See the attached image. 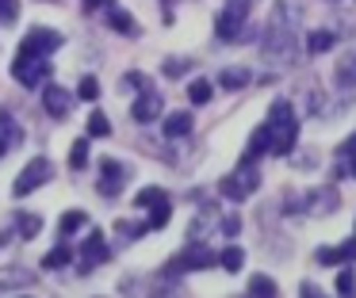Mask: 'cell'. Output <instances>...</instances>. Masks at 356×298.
<instances>
[{"instance_id":"4fadbf2b","label":"cell","mask_w":356,"mask_h":298,"mask_svg":"<svg viewBox=\"0 0 356 298\" xmlns=\"http://www.w3.org/2000/svg\"><path fill=\"white\" fill-rule=\"evenodd\" d=\"M27 287H35L31 267H4V272H0V295H4V290H27Z\"/></svg>"},{"instance_id":"ac0fdd59","label":"cell","mask_w":356,"mask_h":298,"mask_svg":"<svg viewBox=\"0 0 356 298\" xmlns=\"http://www.w3.org/2000/svg\"><path fill=\"white\" fill-rule=\"evenodd\" d=\"M337 84L341 88H356V50H345L341 53V61H337Z\"/></svg>"},{"instance_id":"f546056e","label":"cell","mask_w":356,"mask_h":298,"mask_svg":"<svg viewBox=\"0 0 356 298\" xmlns=\"http://www.w3.org/2000/svg\"><path fill=\"white\" fill-rule=\"evenodd\" d=\"M307 50H310V53L333 50V35H330V31H314V35H307Z\"/></svg>"},{"instance_id":"cb8c5ba5","label":"cell","mask_w":356,"mask_h":298,"mask_svg":"<svg viewBox=\"0 0 356 298\" xmlns=\"http://www.w3.org/2000/svg\"><path fill=\"white\" fill-rule=\"evenodd\" d=\"M85 222H88V214H85V210H65V214H62V222H58V229H62V233L70 237V233H77V229H85Z\"/></svg>"},{"instance_id":"60d3db41","label":"cell","mask_w":356,"mask_h":298,"mask_svg":"<svg viewBox=\"0 0 356 298\" xmlns=\"http://www.w3.org/2000/svg\"><path fill=\"white\" fill-rule=\"evenodd\" d=\"M238 4H249V8H253V4H257V0H238Z\"/></svg>"},{"instance_id":"ba28073f","label":"cell","mask_w":356,"mask_h":298,"mask_svg":"<svg viewBox=\"0 0 356 298\" xmlns=\"http://www.w3.org/2000/svg\"><path fill=\"white\" fill-rule=\"evenodd\" d=\"M62 46V35L54 27H31L27 38L19 42V53H35V58H50V53Z\"/></svg>"},{"instance_id":"3957f363","label":"cell","mask_w":356,"mask_h":298,"mask_svg":"<svg viewBox=\"0 0 356 298\" xmlns=\"http://www.w3.org/2000/svg\"><path fill=\"white\" fill-rule=\"evenodd\" d=\"M249 23V4H238V0H226V8L215 15V35L222 42H241V31Z\"/></svg>"},{"instance_id":"74e56055","label":"cell","mask_w":356,"mask_h":298,"mask_svg":"<svg viewBox=\"0 0 356 298\" xmlns=\"http://www.w3.org/2000/svg\"><path fill=\"white\" fill-rule=\"evenodd\" d=\"M222 233H226V237H238V233H241V218H238V214L222 218Z\"/></svg>"},{"instance_id":"4dcf8cb0","label":"cell","mask_w":356,"mask_h":298,"mask_svg":"<svg viewBox=\"0 0 356 298\" xmlns=\"http://www.w3.org/2000/svg\"><path fill=\"white\" fill-rule=\"evenodd\" d=\"M70 165L73 168H85L88 165V142H85V138H77V142L70 145Z\"/></svg>"},{"instance_id":"7c38bea8","label":"cell","mask_w":356,"mask_h":298,"mask_svg":"<svg viewBox=\"0 0 356 298\" xmlns=\"http://www.w3.org/2000/svg\"><path fill=\"white\" fill-rule=\"evenodd\" d=\"M337 203H341V195L333 188H310L307 199H302V210H310L318 218V214H333V210H337Z\"/></svg>"},{"instance_id":"8d00e7d4","label":"cell","mask_w":356,"mask_h":298,"mask_svg":"<svg viewBox=\"0 0 356 298\" xmlns=\"http://www.w3.org/2000/svg\"><path fill=\"white\" fill-rule=\"evenodd\" d=\"M184 69H188L184 58H169V61H165V76H184Z\"/></svg>"},{"instance_id":"d4e9b609","label":"cell","mask_w":356,"mask_h":298,"mask_svg":"<svg viewBox=\"0 0 356 298\" xmlns=\"http://www.w3.org/2000/svg\"><path fill=\"white\" fill-rule=\"evenodd\" d=\"M211 81H203V76H195L192 84H188V99H192V104H211Z\"/></svg>"},{"instance_id":"7a4b0ae2","label":"cell","mask_w":356,"mask_h":298,"mask_svg":"<svg viewBox=\"0 0 356 298\" xmlns=\"http://www.w3.org/2000/svg\"><path fill=\"white\" fill-rule=\"evenodd\" d=\"M295 35H299V27L295 23H284V19H272L268 23V38L261 42L264 58L276 61V65H284V61H295Z\"/></svg>"},{"instance_id":"ab89813d","label":"cell","mask_w":356,"mask_h":298,"mask_svg":"<svg viewBox=\"0 0 356 298\" xmlns=\"http://www.w3.org/2000/svg\"><path fill=\"white\" fill-rule=\"evenodd\" d=\"M111 0H85V8H108Z\"/></svg>"},{"instance_id":"d6986e66","label":"cell","mask_w":356,"mask_h":298,"mask_svg":"<svg viewBox=\"0 0 356 298\" xmlns=\"http://www.w3.org/2000/svg\"><path fill=\"white\" fill-rule=\"evenodd\" d=\"M108 23L119 31V35H127V38L138 35V19H134V15H127V12H119V8H111V4H108Z\"/></svg>"},{"instance_id":"e575fe53","label":"cell","mask_w":356,"mask_h":298,"mask_svg":"<svg viewBox=\"0 0 356 298\" xmlns=\"http://www.w3.org/2000/svg\"><path fill=\"white\" fill-rule=\"evenodd\" d=\"M337 295H356V275L348 272V267L337 275Z\"/></svg>"},{"instance_id":"1f68e13d","label":"cell","mask_w":356,"mask_h":298,"mask_svg":"<svg viewBox=\"0 0 356 298\" xmlns=\"http://www.w3.org/2000/svg\"><path fill=\"white\" fill-rule=\"evenodd\" d=\"M337 153H341V160H348V172H353V176H356V134H353V138H348V142H345V145H341V149H337Z\"/></svg>"},{"instance_id":"5bb4252c","label":"cell","mask_w":356,"mask_h":298,"mask_svg":"<svg viewBox=\"0 0 356 298\" xmlns=\"http://www.w3.org/2000/svg\"><path fill=\"white\" fill-rule=\"evenodd\" d=\"M19 145V126L16 119H12L8 111H0V160L8 157V149H16Z\"/></svg>"},{"instance_id":"9a60e30c","label":"cell","mask_w":356,"mask_h":298,"mask_svg":"<svg viewBox=\"0 0 356 298\" xmlns=\"http://www.w3.org/2000/svg\"><path fill=\"white\" fill-rule=\"evenodd\" d=\"M131 115H134V119H138V122H154L157 115H161V99H157L154 92H142V96L134 99Z\"/></svg>"},{"instance_id":"277c9868","label":"cell","mask_w":356,"mask_h":298,"mask_svg":"<svg viewBox=\"0 0 356 298\" xmlns=\"http://www.w3.org/2000/svg\"><path fill=\"white\" fill-rule=\"evenodd\" d=\"M257 183H261V172H257L253 165H241V168H234L230 176H222L218 191H222L226 199H234V203H241V199H249L257 191Z\"/></svg>"},{"instance_id":"7402d4cb","label":"cell","mask_w":356,"mask_h":298,"mask_svg":"<svg viewBox=\"0 0 356 298\" xmlns=\"http://www.w3.org/2000/svg\"><path fill=\"white\" fill-rule=\"evenodd\" d=\"M16 233L24 237V241H31V237H39L42 233V218L39 214H16Z\"/></svg>"},{"instance_id":"44dd1931","label":"cell","mask_w":356,"mask_h":298,"mask_svg":"<svg viewBox=\"0 0 356 298\" xmlns=\"http://www.w3.org/2000/svg\"><path fill=\"white\" fill-rule=\"evenodd\" d=\"M249 81H253V73H249V69H241V65H230V69H222V73H218V84H222V88H245Z\"/></svg>"},{"instance_id":"d590c367","label":"cell","mask_w":356,"mask_h":298,"mask_svg":"<svg viewBox=\"0 0 356 298\" xmlns=\"http://www.w3.org/2000/svg\"><path fill=\"white\" fill-rule=\"evenodd\" d=\"M19 19V4L16 0H0V23H16Z\"/></svg>"},{"instance_id":"484cf974","label":"cell","mask_w":356,"mask_h":298,"mask_svg":"<svg viewBox=\"0 0 356 298\" xmlns=\"http://www.w3.org/2000/svg\"><path fill=\"white\" fill-rule=\"evenodd\" d=\"M249 295H257V298H276V283H272L268 275H253V279H249Z\"/></svg>"},{"instance_id":"8992f818","label":"cell","mask_w":356,"mask_h":298,"mask_svg":"<svg viewBox=\"0 0 356 298\" xmlns=\"http://www.w3.org/2000/svg\"><path fill=\"white\" fill-rule=\"evenodd\" d=\"M12 76H16L24 88H39V81L50 76V61L35 58V53H16V61H12Z\"/></svg>"},{"instance_id":"30bf717a","label":"cell","mask_w":356,"mask_h":298,"mask_svg":"<svg viewBox=\"0 0 356 298\" xmlns=\"http://www.w3.org/2000/svg\"><path fill=\"white\" fill-rule=\"evenodd\" d=\"M42 107H47L50 119H70L73 96L62 88V84H47V88H42Z\"/></svg>"},{"instance_id":"2e32d148","label":"cell","mask_w":356,"mask_h":298,"mask_svg":"<svg viewBox=\"0 0 356 298\" xmlns=\"http://www.w3.org/2000/svg\"><path fill=\"white\" fill-rule=\"evenodd\" d=\"M165 134L169 138H188L195 130V122H192V111H172V115H165Z\"/></svg>"},{"instance_id":"83f0119b","label":"cell","mask_w":356,"mask_h":298,"mask_svg":"<svg viewBox=\"0 0 356 298\" xmlns=\"http://www.w3.org/2000/svg\"><path fill=\"white\" fill-rule=\"evenodd\" d=\"M111 134V122L104 111H92L88 115V138H108Z\"/></svg>"},{"instance_id":"836d02e7","label":"cell","mask_w":356,"mask_h":298,"mask_svg":"<svg viewBox=\"0 0 356 298\" xmlns=\"http://www.w3.org/2000/svg\"><path fill=\"white\" fill-rule=\"evenodd\" d=\"M161 195H165L161 188H142L138 195H134V206H149V203H157Z\"/></svg>"},{"instance_id":"4316f807","label":"cell","mask_w":356,"mask_h":298,"mask_svg":"<svg viewBox=\"0 0 356 298\" xmlns=\"http://www.w3.org/2000/svg\"><path fill=\"white\" fill-rule=\"evenodd\" d=\"M218 260H222V267H226V272H241V264H245V252H241L238 245H230V249H222V252H218Z\"/></svg>"},{"instance_id":"5b68a950","label":"cell","mask_w":356,"mask_h":298,"mask_svg":"<svg viewBox=\"0 0 356 298\" xmlns=\"http://www.w3.org/2000/svg\"><path fill=\"white\" fill-rule=\"evenodd\" d=\"M50 176H54V165H50L47 157H35L27 160V168L16 176V183H12V195H31V191H39L42 183H50Z\"/></svg>"},{"instance_id":"8fae6325","label":"cell","mask_w":356,"mask_h":298,"mask_svg":"<svg viewBox=\"0 0 356 298\" xmlns=\"http://www.w3.org/2000/svg\"><path fill=\"white\" fill-rule=\"evenodd\" d=\"M77 252H81V267H85V272H88V267H96V264H104V260L111 256V252H108V241H104L100 229H88L85 245H81Z\"/></svg>"},{"instance_id":"d6a6232c","label":"cell","mask_w":356,"mask_h":298,"mask_svg":"<svg viewBox=\"0 0 356 298\" xmlns=\"http://www.w3.org/2000/svg\"><path fill=\"white\" fill-rule=\"evenodd\" d=\"M77 96H81V99H96V96H100V84H96V76H85V81L77 84Z\"/></svg>"},{"instance_id":"603a6c76","label":"cell","mask_w":356,"mask_h":298,"mask_svg":"<svg viewBox=\"0 0 356 298\" xmlns=\"http://www.w3.org/2000/svg\"><path fill=\"white\" fill-rule=\"evenodd\" d=\"M272 19H284V23H295V27H299V19H302V0H280Z\"/></svg>"},{"instance_id":"9c48e42d","label":"cell","mask_w":356,"mask_h":298,"mask_svg":"<svg viewBox=\"0 0 356 298\" xmlns=\"http://www.w3.org/2000/svg\"><path fill=\"white\" fill-rule=\"evenodd\" d=\"M127 176H131V168H123L115 157H104V160H100V191H104L108 199L119 195V188H123Z\"/></svg>"},{"instance_id":"f1b7e54d","label":"cell","mask_w":356,"mask_h":298,"mask_svg":"<svg viewBox=\"0 0 356 298\" xmlns=\"http://www.w3.org/2000/svg\"><path fill=\"white\" fill-rule=\"evenodd\" d=\"M73 256H77L73 249L58 245V249H50V252H47V260H42V264H47V267H65V264H73Z\"/></svg>"},{"instance_id":"f35d334b","label":"cell","mask_w":356,"mask_h":298,"mask_svg":"<svg viewBox=\"0 0 356 298\" xmlns=\"http://www.w3.org/2000/svg\"><path fill=\"white\" fill-rule=\"evenodd\" d=\"M142 229H146V226H127V222H119V237H123V241H134Z\"/></svg>"},{"instance_id":"ffe728a7","label":"cell","mask_w":356,"mask_h":298,"mask_svg":"<svg viewBox=\"0 0 356 298\" xmlns=\"http://www.w3.org/2000/svg\"><path fill=\"white\" fill-rule=\"evenodd\" d=\"M169 218H172V203L161 195L157 203H149V222H146V229H165V226H169Z\"/></svg>"},{"instance_id":"e0dca14e","label":"cell","mask_w":356,"mask_h":298,"mask_svg":"<svg viewBox=\"0 0 356 298\" xmlns=\"http://www.w3.org/2000/svg\"><path fill=\"white\" fill-rule=\"evenodd\" d=\"M268 145H272V134H268V126L261 122V126L253 130V138H249V145H245V157H241V160H245V165H253L257 157H264V153H268Z\"/></svg>"},{"instance_id":"6da1fadb","label":"cell","mask_w":356,"mask_h":298,"mask_svg":"<svg viewBox=\"0 0 356 298\" xmlns=\"http://www.w3.org/2000/svg\"><path fill=\"white\" fill-rule=\"evenodd\" d=\"M268 134H272V145L268 153H276V157H287V153L295 149V142H299V122H295V111L287 99H276V104L268 107Z\"/></svg>"},{"instance_id":"52a82bcc","label":"cell","mask_w":356,"mask_h":298,"mask_svg":"<svg viewBox=\"0 0 356 298\" xmlns=\"http://www.w3.org/2000/svg\"><path fill=\"white\" fill-rule=\"evenodd\" d=\"M211 264H218V256L207 249V245L195 241L192 249H184L180 256H172L165 272H169V275H184V272H200V267H211Z\"/></svg>"}]
</instances>
